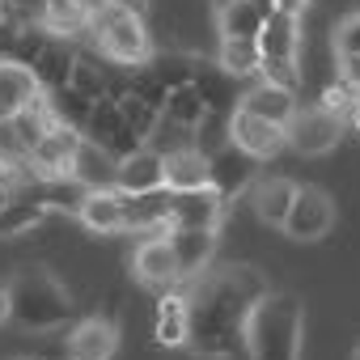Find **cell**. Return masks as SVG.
I'll use <instances>...</instances> for the list:
<instances>
[{
	"instance_id": "obj_25",
	"label": "cell",
	"mask_w": 360,
	"mask_h": 360,
	"mask_svg": "<svg viewBox=\"0 0 360 360\" xmlns=\"http://www.w3.org/2000/svg\"><path fill=\"white\" fill-rule=\"evenodd\" d=\"M77 60H81V56H77L64 39H51V43H47V51L39 56V64H34L30 72H34V81H39V89H43V94H47V89H64V85L72 81Z\"/></svg>"
},
{
	"instance_id": "obj_5",
	"label": "cell",
	"mask_w": 360,
	"mask_h": 360,
	"mask_svg": "<svg viewBox=\"0 0 360 360\" xmlns=\"http://www.w3.org/2000/svg\"><path fill=\"white\" fill-rule=\"evenodd\" d=\"M297 43H301V18H288V13H271L263 22V34H259V81L267 85H280V89H292L297 94V81H301V68H297Z\"/></svg>"
},
{
	"instance_id": "obj_14",
	"label": "cell",
	"mask_w": 360,
	"mask_h": 360,
	"mask_svg": "<svg viewBox=\"0 0 360 360\" xmlns=\"http://www.w3.org/2000/svg\"><path fill=\"white\" fill-rule=\"evenodd\" d=\"M39 98H43V89H39V81H34L30 68H22L13 60L0 64V127L13 123L22 110H30Z\"/></svg>"
},
{
	"instance_id": "obj_19",
	"label": "cell",
	"mask_w": 360,
	"mask_h": 360,
	"mask_svg": "<svg viewBox=\"0 0 360 360\" xmlns=\"http://www.w3.org/2000/svg\"><path fill=\"white\" fill-rule=\"evenodd\" d=\"M297 183L292 178H255V187H250V208H255V217L259 221H267V225H280L284 229V221H288V212H292V200H297Z\"/></svg>"
},
{
	"instance_id": "obj_46",
	"label": "cell",
	"mask_w": 360,
	"mask_h": 360,
	"mask_svg": "<svg viewBox=\"0 0 360 360\" xmlns=\"http://www.w3.org/2000/svg\"><path fill=\"white\" fill-rule=\"evenodd\" d=\"M352 119H356V123H360V106H356V115H352Z\"/></svg>"
},
{
	"instance_id": "obj_44",
	"label": "cell",
	"mask_w": 360,
	"mask_h": 360,
	"mask_svg": "<svg viewBox=\"0 0 360 360\" xmlns=\"http://www.w3.org/2000/svg\"><path fill=\"white\" fill-rule=\"evenodd\" d=\"M352 360H360V343H356V352H352Z\"/></svg>"
},
{
	"instance_id": "obj_22",
	"label": "cell",
	"mask_w": 360,
	"mask_h": 360,
	"mask_svg": "<svg viewBox=\"0 0 360 360\" xmlns=\"http://www.w3.org/2000/svg\"><path fill=\"white\" fill-rule=\"evenodd\" d=\"M165 187V157H157L148 144L119 161V191H161Z\"/></svg>"
},
{
	"instance_id": "obj_42",
	"label": "cell",
	"mask_w": 360,
	"mask_h": 360,
	"mask_svg": "<svg viewBox=\"0 0 360 360\" xmlns=\"http://www.w3.org/2000/svg\"><path fill=\"white\" fill-rule=\"evenodd\" d=\"M5 322H9V280L0 284V326H5Z\"/></svg>"
},
{
	"instance_id": "obj_34",
	"label": "cell",
	"mask_w": 360,
	"mask_h": 360,
	"mask_svg": "<svg viewBox=\"0 0 360 360\" xmlns=\"http://www.w3.org/2000/svg\"><path fill=\"white\" fill-rule=\"evenodd\" d=\"M119 110H123V119H127V127L136 131V140L140 144H148V136L157 131V119H161V106H153V102H144L140 94H123L119 98Z\"/></svg>"
},
{
	"instance_id": "obj_15",
	"label": "cell",
	"mask_w": 360,
	"mask_h": 360,
	"mask_svg": "<svg viewBox=\"0 0 360 360\" xmlns=\"http://www.w3.org/2000/svg\"><path fill=\"white\" fill-rule=\"evenodd\" d=\"M119 347V326L110 318H81L68 335V360H110Z\"/></svg>"
},
{
	"instance_id": "obj_41",
	"label": "cell",
	"mask_w": 360,
	"mask_h": 360,
	"mask_svg": "<svg viewBox=\"0 0 360 360\" xmlns=\"http://www.w3.org/2000/svg\"><path fill=\"white\" fill-rule=\"evenodd\" d=\"M305 5H309V0H276V9H280V13H288V18H301V13H305Z\"/></svg>"
},
{
	"instance_id": "obj_11",
	"label": "cell",
	"mask_w": 360,
	"mask_h": 360,
	"mask_svg": "<svg viewBox=\"0 0 360 360\" xmlns=\"http://www.w3.org/2000/svg\"><path fill=\"white\" fill-rule=\"evenodd\" d=\"M229 140H233V148H242L246 157L267 161V157H276V153L288 144V131H284L280 123L259 119V115L233 110V115H229Z\"/></svg>"
},
{
	"instance_id": "obj_13",
	"label": "cell",
	"mask_w": 360,
	"mask_h": 360,
	"mask_svg": "<svg viewBox=\"0 0 360 360\" xmlns=\"http://www.w3.org/2000/svg\"><path fill=\"white\" fill-rule=\"evenodd\" d=\"M169 200L174 191L161 187V191H123V229H136V233H169Z\"/></svg>"
},
{
	"instance_id": "obj_28",
	"label": "cell",
	"mask_w": 360,
	"mask_h": 360,
	"mask_svg": "<svg viewBox=\"0 0 360 360\" xmlns=\"http://www.w3.org/2000/svg\"><path fill=\"white\" fill-rule=\"evenodd\" d=\"M217 22H221V39H259L267 18L250 5V0H233V5L217 9Z\"/></svg>"
},
{
	"instance_id": "obj_8",
	"label": "cell",
	"mask_w": 360,
	"mask_h": 360,
	"mask_svg": "<svg viewBox=\"0 0 360 360\" xmlns=\"http://www.w3.org/2000/svg\"><path fill=\"white\" fill-rule=\"evenodd\" d=\"M330 225H335V200L322 187H301L292 200V212L284 221V233L297 242H318L330 233Z\"/></svg>"
},
{
	"instance_id": "obj_16",
	"label": "cell",
	"mask_w": 360,
	"mask_h": 360,
	"mask_svg": "<svg viewBox=\"0 0 360 360\" xmlns=\"http://www.w3.org/2000/svg\"><path fill=\"white\" fill-rule=\"evenodd\" d=\"M51 39H77V34H89V22H94V5L89 0H43L39 5V18H34Z\"/></svg>"
},
{
	"instance_id": "obj_6",
	"label": "cell",
	"mask_w": 360,
	"mask_h": 360,
	"mask_svg": "<svg viewBox=\"0 0 360 360\" xmlns=\"http://www.w3.org/2000/svg\"><path fill=\"white\" fill-rule=\"evenodd\" d=\"M288 144L301 153V157H322L326 148H335L339 144V136H343V119L339 115H330L322 102L318 106H305V110H297L292 119H288Z\"/></svg>"
},
{
	"instance_id": "obj_23",
	"label": "cell",
	"mask_w": 360,
	"mask_h": 360,
	"mask_svg": "<svg viewBox=\"0 0 360 360\" xmlns=\"http://www.w3.org/2000/svg\"><path fill=\"white\" fill-rule=\"evenodd\" d=\"M169 246H174V259H178V271H183V280L200 276L217 250V233H204V229H169L165 233Z\"/></svg>"
},
{
	"instance_id": "obj_37",
	"label": "cell",
	"mask_w": 360,
	"mask_h": 360,
	"mask_svg": "<svg viewBox=\"0 0 360 360\" xmlns=\"http://www.w3.org/2000/svg\"><path fill=\"white\" fill-rule=\"evenodd\" d=\"M144 68H148L165 89H178V85H191V81H195V60H187V56H153Z\"/></svg>"
},
{
	"instance_id": "obj_21",
	"label": "cell",
	"mask_w": 360,
	"mask_h": 360,
	"mask_svg": "<svg viewBox=\"0 0 360 360\" xmlns=\"http://www.w3.org/2000/svg\"><path fill=\"white\" fill-rule=\"evenodd\" d=\"M238 110H246V115H259V119H267V123L288 127V119L297 115V94H292V89H280V85L259 81L255 89H246V94H242Z\"/></svg>"
},
{
	"instance_id": "obj_31",
	"label": "cell",
	"mask_w": 360,
	"mask_h": 360,
	"mask_svg": "<svg viewBox=\"0 0 360 360\" xmlns=\"http://www.w3.org/2000/svg\"><path fill=\"white\" fill-rule=\"evenodd\" d=\"M148 148H153L157 157H174V153H187V148H195V127L178 123V119H169V115L161 110V119H157V131L148 136Z\"/></svg>"
},
{
	"instance_id": "obj_36",
	"label": "cell",
	"mask_w": 360,
	"mask_h": 360,
	"mask_svg": "<svg viewBox=\"0 0 360 360\" xmlns=\"http://www.w3.org/2000/svg\"><path fill=\"white\" fill-rule=\"evenodd\" d=\"M68 85H72L77 94H85L89 102H102V98H110V85H115V81L106 77L102 64H94L89 56H81L77 68H72V81H68Z\"/></svg>"
},
{
	"instance_id": "obj_17",
	"label": "cell",
	"mask_w": 360,
	"mask_h": 360,
	"mask_svg": "<svg viewBox=\"0 0 360 360\" xmlns=\"http://www.w3.org/2000/svg\"><path fill=\"white\" fill-rule=\"evenodd\" d=\"M153 339L161 347H187V339H191V297L187 292H165L157 301Z\"/></svg>"
},
{
	"instance_id": "obj_29",
	"label": "cell",
	"mask_w": 360,
	"mask_h": 360,
	"mask_svg": "<svg viewBox=\"0 0 360 360\" xmlns=\"http://www.w3.org/2000/svg\"><path fill=\"white\" fill-rule=\"evenodd\" d=\"M43 217H47V208L34 204L26 191H18V195H9V200H0V233H26V229L43 225Z\"/></svg>"
},
{
	"instance_id": "obj_43",
	"label": "cell",
	"mask_w": 360,
	"mask_h": 360,
	"mask_svg": "<svg viewBox=\"0 0 360 360\" xmlns=\"http://www.w3.org/2000/svg\"><path fill=\"white\" fill-rule=\"evenodd\" d=\"M110 5H119V9H131V13H144V5H148V0H110Z\"/></svg>"
},
{
	"instance_id": "obj_47",
	"label": "cell",
	"mask_w": 360,
	"mask_h": 360,
	"mask_svg": "<svg viewBox=\"0 0 360 360\" xmlns=\"http://www.w3.org/2000/svg\"><path fill=\"white\" fill-rule=\"evenodd\" d=\"M5 5H9V0H0V13H5Z\"/></svg>"
},
{
	"instance_id": "obj_2",
	"label": "cell",
	"mask_w": 360,
	"mask_h": 360,
	"mask_svg": "<svg viewBox=\"0 0 360 360\" xmlns=\"http://www.w3.org/2000/svg\"><path fill=\"white\" fill-rule=\"evenodd\" d=\"M301 326L305 301L297 292H267L246 322V356L250 360H301Z\"/></svg>"
},
{
	"instance_id": "obj_38",
	"label": "cell",
	"mask_w": 360,
	"mask_h": 360,
	"mask_svg": "<svg viewBox=\"0 0 360 360\" xmlns=\"http://www.w3.org/2000/svg\"><path fill=\"white\" fill-rule=\"evenodd\" d=\"M47 43H51V34H47L39 22L22 26V30H18V43H13V64H22V68H34V64H39V56L47 51Z\"/></svg>"
},
{
	"instance_id": "obj_24",
	"label": "cell",
	"mask_w": 360,
	"mask_h": 360,
	"mask_svg": "<svg viewBox=\"0 0 360 360\" xmlns=\"http://www.w3.org/2000/svg\"><path fill=\"white\" fill-rule=\"evenodd\" d=\"M165 187L169 191H204L212 187V161L195 148L165 157Z\"/></svg>"
},
{
	"instance_id": "obj_20",
	"label": "cell",
	"mask_w": 360,
	"mask_h": 360,
	"mask_svg": "<svg viewBox=\"0 0 360 360\" xmlns=\"http://www.w3.org/2000/svg\"><path fill=\"white\" fill-rule=\"evenodd\" d=\"M72 178L85 191H119V157H110L106 148L85 140L72 161Z\"/></svg>"
},
{
	"instance_id": "obj_10",
	"label": "cell",
	"mask_w": 360,
	"mask_h": 360,
	"mask_svg": "<svg viewBox=\"0 0 360 360\" xmlns=\"http://www.w3.org/2000/svg\"><path fill=\"white\" fill-rule=\"evenodd\" d=\"M81 144H85V136L77 131V127H64V123H56L26 157H30V165L43 174V178H72V161H77V153H81Z\"/></svg>"
},
{
	"instance_id": "obj_7",
	"label": "cell",
	"mask_w": 360,
	"mask_h": 360,
	"mask_svg": "<svg viewBox=\"0 0 360 360\" xmlns=\"http://www.w3.org/2000/svg\"><path fill=\"white\" fill-rule=\"evenodd\" d=\"M89 144H98V148H106L110 157H131L136 148H144L140 140H136V131L127 127V119H123V110H119V102L115 98H102L98 106H94V115H89V123H85V131H81Z\"/></svg>"
},
{
	"instance_id": "obj_33",
	"label": "cell",
	"mask_w": 360,
	"mask_h": 360,
	"mask_svg": "<svg viewBox=\"0 0 360 360\" xmlns=\"http://www.w3.org/2000/svg\"><path fill=\"white\" fill-rule=\"evenodd\" d=\"M9 127H13V136H18V148H22V153H30V148H34V144H39V140H43V136L56 127V119H51L47 102L39 98V102H34L30 110H22V115L9 123Z\"/></svg>"
},
{
	"instance_id": "obj_1",
	"label": "cell",
	"mask_w": 360,
	"mask_h": 360,
	"mask_svg": "<svg viewBox=\"0 0 360 360\" xmlns=\"http://www.w3.org/2000/svg\"><path fill=\"white\" fill-rule=\"evenodd\" d=\"M263 297H267V280L255 267L229 263V267L204 276L191 288V339H187V347L204 360L246 356V322Z\"/></svg>"
},
{
	"instance_id": "obj_4",
	"label": "cell",
	"mask_w": 360,
	"mask_h": 360,
	"mask_svg": "<svg viewBox=\"0 0 360 360\" xmlns=\"http://www.w3.org/2000/svg\"><path fill=\"white\" fill-rule=\"evenodd\" d=\"M89 39H94V47H98L106 60H115L119 68H144V64L153 60V39H148L144 13L119 9V5H110V0L94 5Z\"/></svg>"
},
{
	"instance_id": "obj_32",
	"label": "cell",
	"mask_w": 360,
	"mask_h": 360,
	"mask_svg": "<svg viewBox=\"0 0 360 360\" xmlns=\"http://www.w3.org/2000/svg\"><path fill=\"white\" fill-rule=\"evenodd\" d=\"M169 119H178V123H187V127H200V119L208 115V102H204V94H200V85L191 81V85H178V89H169V98H165V106H161Z\"/></svg>"
},
{
	"instance_id": "obj_45",
	"label": "cell",
	"mask_w": 360,
	"mask_h": 360,
	"mask_svg": "<svg viewBox=\"0 0 360 360\" xmlns=\"http://www.w3.org/2000/svg\"><path fill=\"white\" fill-rule=\"evenodd\" d=\"M221 5H233V0H217V9H221Z\"/></svg>"
},
{
	"instance_id": "obj_30",
	"label": "cell",
	"mask_w": 360,
	"mask_h": 360,
	"mask_svg": "<svg viewBox=\"0 0 360 360\" xmlns=\"http://www.w3.org/2000/svg\"><path fill=\"white\" fill-rule=\"evenodd\" d=\"M259 39H221V72L229 77H259Z\"/></svg>"
},
{
	"instance_id": "obj_9",
	"label": "cell",
	"mask_w": 360,
	"mask_h": 360,
	"mask_svg": "<svg viewBox=\"0 0 360 360\" xmlns=\"http://www.w3.org/2000/svg\"><path fill=\"white\" fill-rule=\"evenodd\" d=\"M225 200L204 187V191H174L169 200V229H204V233H217L221 221H225Z\"/></svg>"
},
{
	"instance_id": "obj_39",
	"label": "cell",
	"mask_w": 360,
	"mask_h": 360,
	"mask_svg": "<svg viewBox=\"0 0 360 360\" xmlns=\"http://www.w3.org/2000/svg\"><path fill=\"white\" fill-rule=\"evenodd\" d=\"M322 106L330 110V115H339L343 123L356 115V106H360V89L352 85V81H339V85H330L326 94H322Z\"/></svg>"
},
{
	"instance_id": "obj_18",
	"label": "cell",
	"mask_w": 360,
	"mask_h": 360,
	"mask_svg": "<svg viewBox=\"0 0 360 360\" xmlns=\"http://www.w3.org/2000/svg\"><path fill=\"white\" fill-rule=\"evenodd\" d=\"M255 169H259V161L229 144L225 153H217V157H212V191L229 204L233 195H242V191H250V187H255Z\"/></svg>"
},
{
	"instance_id": "obj_27",
	"label": "cell",
	"mask_w": 360,
	"mask_h": 360,
	"mask_svg": "<svg viewBox=\"0 0 360 360\" xmlns=\"http://www.w3.org/2000/svg\"><path fill=\"white\" fill-rule=\"evenodd\" d=\"M43 102H47V110H51V119H56V123L77 127V131H85L89 115H94V106H98V102H89L85 94H77L72 85H64V89H47V94H43Z\"/></svg>"
},
{
	"instance_id": "obj_12",
	"label": "cell",
	"mask_w": 360,
	"mask_h": 360,
	"mask_svg": "<svg viewBox=\"0 0 360 360\" xmlns=\"http://www.w3.org/2000/svg\"><path fill=\"white\" fill-rule=\"evenodd\" d=\"M131 271L144 288H174L178 280H183V271H178V259H174V246L165 233H153L136 246L131 255Z\"/></svg>"
},
{
	"instance_id": "obj_3",
	"label": "cell",
	"mask_w": 360,
	"mask_h": 360,
	"mask_svg": "<svg viewBox=\"0 0 360 360\" xmlns=\"http://www.w3.org/2000/svg\"><path fill=\"white\" fill-rule=\"evenodd\" d=\"M72 318H77V305L51 271L26 267L9 280V322H18L22 330H56V326H68Z\"/></svg>"
},
{
	"instance_id": "obj_35",
	"label": "cell",
	"mask_w": 360,
	"mask_h": 360,
	"mask_svg": "<svg viewBox=\"0 0 360 360\" xmlns=\"http://www.w3.org/2000/svg\"><path fill=\"white\" fill-rule=\"evenodd\" d=\"M233 140H229V115L225 110H208L204 119H200V127H195V153H204L208 161L217 157V153H225Z\"/></svg>"
},
{
	"instance_id": "obj_40",
	"label": "cell",
	"mask_w": 360,
	"mask_h": 360,
	"mask_svg": "<svg viewBox=\"0 0 360 360\" xmlns=\"http://www.w3.org/2000/svg\"><path fill=\"white\" fill-rule=\"evenodd\" d=\"M30 26V22H26ZM18 22H9V18H0V64H5V60H13V43H18Z\"/></svg>"
},
{
	"instance_id": "obj_26",
	"label": "cell",
	"mask_w": 360,
	"mask_h": 360,
	"mask_svg": "<svg viewBox=\"0 0 360 360\" xmlns=\"http://www.w3.org/2000/svg\"><path fill=\"white\" fill-rule=\"evenodd\" d=\"M77 221L94 233H119L123 229V191H89Z\"/></svg>"
}]
</instances>
